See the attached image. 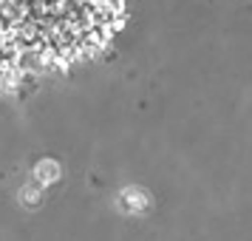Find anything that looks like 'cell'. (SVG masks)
Segmentation results:
<instances>
[{
	"mask_svg": "<svg viewBox=\"0 0 252 241\" xmlns=\"http://www.w3.org/2000/svg\"><path fill=\"white\" fill-rule=\"evenodd\" d=\"M14 74V48L12 40L6 37V32H0V88L12 80Z\"/></svg>",
	"mask_w": 252,
	"mask_h": 241,
	"instance_id": "7a4b0ae2",
	"label": "cell"
},
{
	"mask_svg": "<svg viewBox=\"0 0 252 241\" xmlns=\"http://www.w3.org/2000/svg\"><path fill=\"white\" fill-rule=\"evenodd\" d=\"M116 17V0H0L6 37L48 60H74L102 46Z\"/></svg>",
	"mask_w": 252,
	"mask_h": 241,
	"instance_id": "6da1fadb",
	"label": "cell"
}]
</instances>
